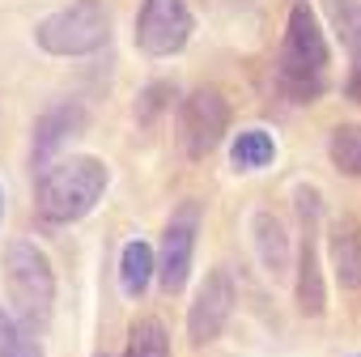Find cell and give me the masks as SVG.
Instances as JSON below:
<instances>
[{
	"label": "cell",
	"mask_w": 361,
	"mask_h": 357,
	"mask_svg": "<svg viewBox=\"0 0 361 357\" xmlns=\"http://www.w3.org/2000/svg\"><path fill=\"white\" fill-rule=\"evenodd\" d=\"M81 132H85V111L77 102H60V107L43 111L39 123H35V149H30L35 170H47L51 153L60 145H68V136H81Z\"/></svg>",
	"instance_id": "10"
},
{
	"label": "cell",
	"mask_w": 361,
	"mask_h": 357,
	"mask_svg": "<svg viewBox=\"0 0 361 357\" xmlns=\"http://www.w3.org/2000/svg\"><path fill=\"white\" fill-rule=\"evenodd\" d=\"M272 157H276V140H272L264 128H247V132H238L234 145H230V166L243 170V174L272 166Z\"/></svg>",
	"instance_id": "14"
},
{
	"label": "cell",
	"mask_w": 361,
	"mask_h": 357,
	"mask_svg": "<svg viewBox=\"0 0 361 357\" xmlns=\"http://www.w3.org/2000/svg\"><path fill=\"white\" fill-rule=\"evenodd\" d=\"M327 157H331V166H336L340 174L361 178V123L336 128L331 140H327Z\"/></svg>",
	"instance_id": "17"
},
{
	"label": "cell",
	"mask_w": 361,
	"mask_h": 357,
	"mask_svg": "<svg viewBox=\"0 0 361 357\" xmlns=\"http://www.w3.org/2000/svg\"><path fill=\"white\" fill-rule=\"evenodd\" d=\"M111 170L94 153H77L68 162H56L39 174L35 183V209L51 226H73L94 213V205L106 196Z\"/></svg>",
	"instance_id": "2"
},
{
	"label": "cell",
	"mask_w": 361,
	"mask_h": 357,
	"mask_svg": "<svg viewBox=\"0 0 361 357\" xmlns=\"http://www.w3.org/2000/svg\"><path fill=\"white\" fill-rule=\"evenodd\" d=\"M251 234H255V251H259L264 268L272 277H285L289 272V234L276 222V213H255L251 217Z\"/></svg>",
	"instance_id": "13"
},
{
	"label": "cell",
	"mask_w": 361,
	"mask_h": 357,
	"mask_svg": "<svg viewBox=\"0 0 361 357\" xmlns=\"http://www.w3.org/2000/svg\"><path fill=\"white\" fill-rule=\"evenodd\" d=\"M327 68H331V52L319 30V18L310 13L306 0H293L285 22V43L276 56V90L289 102H314L327 90Z\"/></svg>",
	"instance_id": "1"
},
{
	"label": "cell",
	"mask_w": 361,
	"mask_h": 357,
	"mask_svg": "<svg viewBox=\"0 0 361 357\" xmlns=\"http://www.w3.org/2000/svg\"><path fill=\"white\" fill-rule=\"evenodd\" d=\"M323 13L331 22V30L340 35V43L348 47V98L361 102V0H323Z\"/></svg>",
	"instance_id": "11"
},
{
	"label": "cell",
	"mask_w": 361,
	"mask_h": 357,
	"mask_svg": "<svg viewBox=\"0 0 361 357\" xmlns=\"http://www.w3.org/2000/svg\"><path fill=\"white\" fill-rule=\"evenodd\" d=\"M153 272H157V264H153V251H149V243L132 238V243L123 247V255H119V289H123L128 298H140V294L149 289Z\"/></svg>",
	"instance_id": "15"
},
{
	"label": "cell",
	"mask_w": 361,
	"mask_h": 357,
	"mask_svg": "<svg viewBox=\"0 0 361 357\" xmlns=\"http://www.w3.org/2000/svg\"><path fill=\"white\" fill-rule=\"evenodd\" d=\"M166 102H174V85L157 81V85L140 90V98H136V119H140V123H153V119L166 111Z\"/></svg>",
	"instance_id": "19"
},
{
	"label": "cell",
	"mask_w": 361,
	"mask_h": 357,
	"mask_svg": "<svg viewBox=\"0 0 361 357\" xmlns=\"http://www.w3.org/2000/svg\"><path fill=\"white\" fill-rule=\"evenodd\" d=\"M0 357H43L35 332L5 306H0Z\"/></svg>",
	"instance_id": "18"
},
{
	"label": "cell",
	"mask_w": 361,
	"mask_h": 357,
	"mask_svg": "<svg viewBox=\"0 0 361 357\" xmlns=\"http://www.w3.org/2000/svg\"><path fill=\"white\" fill-rule=\"evenodd\" d=\"M196 30V18L188 9V0H145L136 13V47L153 60L178 56L188 47Z\"/></svg>",
	"instance_id": "6"
},
{
	"label": "cell",
	"mask_w": 361,
	"mask_h": 357,
	"mask_svg": "<svg viewBox=\"0 0 361 357\" xmlns=\"http://www.w3.org/2000/svg\"><path fill=\"white\" fill-rule=\"evenodd\" d=\"M0 281H5V298H9L13 315L30 332H43L51 323V315H56V272H51V260L30 238L5 243Z\"/></svg>",
	"instance_id": "3"
},
{
	"label": "cell",
	"mask_w": 361,
	"mask_h": 357,
	"mask_svg": "<svg viewBox=\"0 0 361 357\" xmlns=\"http://www.w3.org/2000/svg\"><path fill=\"white\" fill-rule=\"evenodd\" d=\"M298 222H302V247H298V310L319 319L327 310V289H323V268H319V192L298 183L293 188Z\"/></svg>",
	"instance_id": "5"
},
{
	"label": "cell",
	"mask_w": 361,
	"mask_h": 357,
	"mask_svg": "<svg viewBox=\"0 0 361 357\" xmlns=\"http://www.w3.org/2000/svg\"><path fill=\"white\" fill-rule=\"evenodd\" d=\"M178 128H183L188 157H196V162L209 157L230 132V102H226V94L213 90V85L192 90L183 98V107H178Z\"/></svg>",
	"instance_id": "7"
},
{
	"label": "cell",
	"mask_w": 361,
	"mask_h": 357,
	"mask_svg": "<svg viewBox=\"0 0 361 357\" xmlns=\"http://www.w3.org/2000/svg\"><path fill=\"white\" fill-rule=\"evenodd\" d=\"M123 357H170V332H166V323L153 319V315H140L128 327Z\"/></svg>",
	"instance_id": "16"
},
{
	"label": "cell",
	"mask_w": 361,
	"mask_h": 357,
	"mask_svg": "<svg viewBox=\"0 0 361 357\" xmlns=\"http://www.w3.org/2000/svg\"><path fill=\"white\" fill-rule=\"evenodd\" d=\"M196 234H200V205L183 200L166 230H161V247H157V285L166 294H178L192 277V255H196Z\"/></svg>",
	"instance_id": "8"
},
{
	"label": "cell",
	"mask_w": 361,
	"mask_h": 357,
	"mask_svg": "<svg viewBox=\"0 0 361 357\" xmlns=\"http://www.w3.org/2000/svg\"><path fill=\"white\" fill-rule=\"evenodd\" d=\"M111 39V9L106 0H73V5L47 13L35 26V43L47 56H90Z\"/></svg>",
	"instance_id": "4"
},
{
	"label": "cell",
	"mask_w": 361,
	"mask_h": 357,
	"mask_svg": "<svg viewBox=\"0 0 361 357\" xmlns=\"http://www.w3.org/2000/svg\"><path fill=\"white\" fill-rule=\"evenodd\" d=\"M327 251H331V272L344 289H361V230L353 222H336L327 230Z\"/></svg>",
	"instance_id": "12"
},
{
	"label": "cell",
	"mask_w": 361,
	"mask_h": 357,
	"mask_svg": "<svg viewBox=\"0 0 361 357\" xmlns=\"http://www.w3.org/2000/svg\"><path fill=\"white\" fill-rule=\"evenodd\" d=\"M230 310H234V281H230L226 268H213L200 281V289L192 298V310H188V336H192V344H213L226 332Z\"/></svg>",
	"instance_id": "9"
}]
</instances>
